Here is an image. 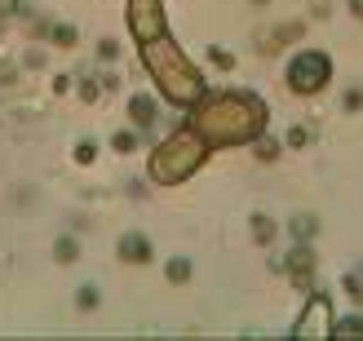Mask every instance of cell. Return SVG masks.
Segmentation results:
<instances>
[{"mask_svg": "<svg viewBox=\"0 0 363 341\" xmlns=\"http://www.w3.org/2000/svg\"><path fill=\"white\" fill-rule=\"evenodd\" d=\"M142 67L151 71V80L160 84V94L177 106H199L204 102V80L195 76V67L182 58V49H173L164 35L142 45Z\"/></svg>", "mask_w": 363, "mask_h": 341, "instance_id": "cell-2", "label": "cell"}, {"mask_svg": "<svg viewBox=\"0 0 363 341\" xmlns=\"http://www.w3.org/2000/svg\"><path fill=\"white\" fill-rule=\"evenodd\" d=\"M288 235H293L297 244H311L319 235V218H315V213H297V218L288 222Z\"/></svg>", "mask_w": 363, "mask_h": 341, "instance_id": "cell-11", "label": "cell"}, {"mask_svg": "<svg viewBox=\"0 0 363 341\" xmlns=\"http://www.w3.org/2000/svg\"><path fill=\"white\" fill-rule=\"evenodd\" d=\"M257 155H262V160H275V155H279V142H275V138H257Z\"/></svg>", "mask_w": 363, "mask_h": 341, "instance_id": "cell-17", "label": "cell"}, {"mask_svg": "<svg viewBox=\"0 0 363 341\" xmlns=\"http://www.w3.org/2000/svg\"><path fill=\"white\" fill-rule=\"evenodd\" d=\"M284 262H288V275H293L301 289H306V284H311V275H315V248H311V244H297Z\"/></svg>", "mask_w": 363, "mask_h": 341, "instance_id": "cell-7", "label": "cell"}, {"mask_svg": "<svg viewBox=\"0 0 363 341\" xmlns=\"http://www.w3.org/2000/svg\"><path fill=\"white\" fill-rule=\"evenodd\" d=\"M252 240H257V244H270V240H275V222H270L266 218V213H252Z\"/></svg>", "mask_w": 363, "mask_h": 341, "instance_id": "cell-14", "label": "cell"}, {"mask_svg": "<svg viewBox=\"0 0 363 341\" xmlns=\"http://www.w3.org/2000/svg\"><path fill=\"white\" fill-rule=\"evenodd\" d=\"M306 138H311L306 129H293V133H288V147H306Z\"/></svg>", "mask_w": 363, "mask_h": 341, "instance_id": "cell-24", "label": "cell"}, {"mask_svg": "<svg viewBox=\"0 0 363 341\" xmlns=\"http://www.w3.org/2000/svg\"><path fill=\"white\" fill-rule=\"evenodd\" d=\"M311 13H315V18H328V0H315V5H311Z\"/></svg>", "mask_w": 363, "mask_h": 341, "instance_id": "cell-25", "label": "cell"}, {"mask_svg": "<svg viewBox=\"0 0 363 341\" xmlns=\"http://www.w3.org/2000/svg\"><path fill=\"white\" fill-rule=\"evenodd\" d=\"M116 53H120L116 40H102V45H98V58H102V62H116Z\"/></svg>", "mask_w": 363, "mask_h": 341, "instance_id": "cell-20", "label": "cell"}, {"mask_svg": "<svg viewBox=\"0 0 363 341\" xmlns=\"http://www.w3.org/2000/svg\"><path fill=\"white\" fill-rule=\"evenodd\" d=\"M204 155H208L204 133H199L195 124H186V129H177L164 147L151 155V177H155V182H164V186H173V182L191 177L199 164H204Z\"/></svg>", "mask_w": 363, "mask_h": 341, "instance_id": "cell-3", "label": "cell"}, {"mask_svg": "<svg viewBox=\"0 0 363 341\" xmlns=\"http://www.w3.org/2000/svg\"><path fill=\"white\" fill-rule=\"evenodd\" d=\"M350 9H354V18H363V0H350Z\"/></svg>", "mask_w": 363, "mask_h": 341, "instance_id": "cell-26", "label": "cell"}, {"mask_svg": "<svg viewBox=\"0 0 363 341\" xmlns=\"http://www.w3.org/2000/svg\"><path fill=\"white\" fill-rule=\"evenodd\" d=\"M76 306H80V311H94V306H98V289H94V284H84V289L76 293Z\"/></svg>", "mask_w": 363, "mask_h": 341, "instance_id": "cell-16", "label": "cell"}, {"mask_svg": "<svg viewBox=\"0 0 363 341\" xmlns=\"http://www.w3.org/2000/svg\"><path fill=\"white\" fill-rule=\"evenodd\" d=\"M53 45H76V27H53Z\"/></svg>", "mask_w": 363, "mask_h": 341, "instance_id": "cell-19", "label": "cell"}, {"mask_svg": "<svg viewBox=\"0 0 363 341\" xmlns=\"http://www.w3.org/2000/svg\"><path fill=\"white\" fill-rule=\"evenodd\" d=\"M359 106H363V89H350V94H346V111H359Z\"/></svg>", "mask_w": 363, "mask_h": 341, "instance_id": "cell-21", "label": "cell"}, {"mask_svg": "<svg viewBox=\"0 0 363 341\" xmlns=\"http://www.w3.org/2000/svg\"><path fill=\"white\" fill-rule=\"evenodd\" d=\"M129 27L142 45L160 40L164 35V13H160V0H129Z\"/></svg>", "mask_w": 363, "mask_h": 341, "instance_id": "cell-6", "label": "cell"}, {"mask_svg": "<svg viewBox=\"0 0 363 341\" xmlns=\"http://www.w3.org/2000/svg\"><path fill=\"white\" fill-rule=\"evenodd\" d=\"M293 337H333V306H328L323 293H311L306 311L297 315V324H293Z\"/></svg>", "mask_w": 363, "mask_h": 341, "instance_id": "cell-5", "label": "cell"}, {"mask_svg": "<svg viewBox=\"0 0 363 341\" xmlns=\"http://www.w3.org/2000/svg\"><path fill=\"white\" fill-rule=\"evenodd\" d=\"M76 257H80V240L76 235H62L58 244H53V262H58V266H71Z\"/></svg>", "mask_w": 363, "mask_h": 341, "instance_id": "cell-12", "label": "cell"}, {"mask_svg": "<svg viewBox=\"0 0 363 341\" xmlns=\"http://www.w3.org/2000/svg\"><path fill=\"white\" fill-rule=\"evenodd\" d=\"M195 129L204 133V142L213 147H240V142H257L266 129V106L252 94H204V106L195 111Z\"/></svg>", "mask_w": 363, "mask_h": 341, "instance_id": "cell-1", "label": "cell"}, {"mask_svg": "<svg viewBox=\"0 0 363 341\" xmlns=\"http://www.w3.org/2000/svg\"><path fill=\"white\" fill-rule=\"evenodd\" d=\"M129 120L138 124V129H151V124L160 120V106H155V98H147V94L129 98Z\"/></svg>", "mask_w": 363, "mask_h": 341, "instance_id": "cell-10", "label": "cell"}, {"mask_svg": "<svg viewBox=\"0 0 363 341\" xmlns=\"http://www.w3.org/2000/svg\"><path fill=\"white\" fill-rule=\"evenodd\" d=\"M297 35H301V23H279V27H270L266 35H257V53H279L288 40H297Z\"/></svg>", "mask_w": 363, "mask_h": 341, "instance_id": "cell-9", "label": "cell"}, {"mask_svg": "<svg viewBox=\"0 0 363 341\" xmlns=\"http://www.w3.org/2000/svg\"><path fill=\"white\" fill-rule=\"evenodd\" d=\"M45 62H49V58H45V49H27V53H23V67H27V71L45 67Z\"/></svg>", "mask_w": 363, "mask_h": 341, "instance_id": "cell-18", "label": "cell"}, {"mask_svg": "<svg viewBox=\"0 0 363 341\" xmlns=\"http://www.w3.org/2000/svg\"><path fill=\"white\" fill-rule=\"evenodd\" d=\"M164 275H169V284H186V279H191V262H186V257H173V262L164 266Z\"/></svg>", "mask_w": 363, "mask_h": 341, "instance_id": "cell-15", "label": "cell"}, {"mask_svg": "<svg viewBox=\"0 0 363 341\" xmlns=\"http://www.w3.org/2000/svg\"><path fill=\"white\" fill-rule=\"evenodd\" d=\"M116 147H120V151H133L138 138H133V133H116Z\"/></svg>", "mask_w": 363, "mask_h": 341, "instance_id": "cell-22", "label": "cell"}, {"mask_svg": "<svg viewBox=\"0 0 363 341\" xmlns=\"http://www.w3.org/2000/svg\"><path fill=\"white\" fill-rule=\"evenodd\" d=\"M333 337H346V341H363V315H350V319H337L333 324Z\"/></svg>", "mask_w": 363, "mask_h": 341, "instance_id": "cell-13", "label": "cell"}, {"mask_svg": "<svg viewBox=\"0 0 363 341\" xmlns=\"http://www.w3.org/2000/svg\"><path fill=\"white\" fill-rule=\"evenodd\" d=\"M120 262H129V266H147V262H151V240L142 235V230H129V235L120 240Z\"/></svg>", "mask_w": 363, "mask_h": 341, "instance_id": "cell-8", "label": "cell"}, {"mask_svg": "<svg viewBox=\"0 0 363 341\" xmlns=\"http://www.w3.org/2000/svg\"><path fill=\"white\" fill-rule=\"evenodd\" d=\"M328 80H333V62H328V53H319V49H301L297 58L288 62V89L301 94V98L319 94Z\"/></svg>", "mask_w": 363, "mask_h": 341, "instance_id": "cell-4", "label": "cell"}, {"mask_svg": "<svg viewBox=\"0 0 363 341\" xmlns=\"http://www.w3.org/2000/svg\"><path fill=\"white\" fill-rule=\"evenodd\" d=\"M76 160H80V164H89V160H94V142H80V147H76Z\"/></svg>", "mask_w": 363, "mask_h": 341, "instance_id": "cell-23", "label": "cell"}]
</instances>
